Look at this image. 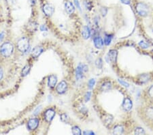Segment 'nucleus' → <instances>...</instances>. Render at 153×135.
<instances>
[{
    "mask_svg": "<svg viewBox=\"0 0 153 135\" xmlns=\"http://www.w3.org/2000/svg\"><path fill=\"white\" fill-rule=\"evenodd\" d=\"M9 5H14L16 3L17 0H5Z\"/></svg>",
    "mask_w": 153,
    "mask_h": 135,
    "instance_id": "nucleus-35",
    "label": "nucleus"
},
{
    "mask_svg": "<svg viewBox=\"0 0 153 135\" xmlns=\"http://www.w3.org/2000/svg\"><path fill=\"white\" fill-rule=\"evenodd\" d=\"M88 70V67L86 65L84 64H80L76 68V77L77 80H80L83 77L84 72H87Z\"/></svg>",
    "mask_w": 153,
    "mask_h": 135,
    "instance_id": "nucleus-4",
    "label": "nucleus"
},
{
    "mask_svg": "<svg viewBox=\"0 0 153 135\" xmlns=\"http://www.w3.org/2000/svg\"><path fill=\"white\" fill-rule=\"evenodd\" d=\"M100 11H101V14H102V16H103V17H105V16L106 15V14H107V9L105 7H102L101 8Z\"/></svg>",
    "mask_w": 153,
    "mask_h": 135,
    "instance_id": "nucleus-33",
    "label": "nucleus"
},
{
    "mask_svg": "<svg viewBox=\"0 0 153 135\" xmlns=\"http://www.w3.org/2000/svg\"><path fill=\"white\" fill-rule=\"evenodd\" d=\"M150 79V76L149 74H143L140 76L139 77V80L141 83H147L149 80Z\"/></svg>",
    "mask_w": 153,
    "mask_h": 135,
    "instance_id": "nucleus-19",
    "label": "nucleus"
},
{
    "mask_svg": "<svg viewBox=\"0 0 153 135\" xmlns=\"http://www.w3.org/2000/svg\"><path fill=\"white\" fill-rule=\"evenodd\" d=\"M118 53L117 51L114 49L110 50L108 52V54L107 55V58L109 59V61L112 63H115L116 62V58H117Z\"/></svg>",
    "mask_w": 153,
    "mask_h": 135,
    "instance_id": "nucleus-11",
    "label": "nucleus"
},
{
    "mask_svg": "<svg viewBox=\"0 0 153 135\" xmlns=\"http://www.w3.org/2000/svg\"><path fill=\"white\" fill-rule=\"evenodd\" d=\"M67 89V84L65 80H62L56 86V91L58 94H63L66 91Z\"/></svg>",
    "mask_w": 153,
    "mask_h": 135,
    "instance_id": "nucleus-10",
    "label": "nucleus"
},
{
    "mask_svg": "<svg viewBox=\"0 0 153 135\" xmlns=\"http://www.w3.org/2000/svg\"><path fill=\"white\" fill-rule=\"evenodd\" d=\"M112 38H113L112 35H105V36L104 37V45H106V46H108V45H110L111 42H112Z\"/></svg>",
    "mask_w": 153,
    "mask_h": 135,
    "instance_id": "nucleus-20",
    "label": "nucleus"
},
{
    "mask_svg": "<svg viewBox=\"0 0 153 135\" xmlns=\"http://www.w3.org/2000/svg\"><path fill=\"white\" fill-rule=\"evenodd\" d=\"M124 127L122 125H116L113 129V134H122L124 133Z\"/></svg>",
    "mask_w": 153,
    "mask_h": 135,
    "instance_id": "nucleus-17",
    "label": "nucleus"
},
{
    "mask_svg": "<svg viewBox=\"0 0 153 135\" xmlns=\"http://www.w3.org/2000/svg\"><path fill=\"white\" fill-rule=\"evenodd\" d=\"M134 133L135 134H145L146 132L144 130V128H141V127H137L135 129Z\"/></svg>",
    "mask_w": 153,
    "mask_h": 135,
    "instance_id": "nucleus-24",
    "label": "nucleus"
},
{
    "mask_svg": "<svg viewBox=\"0 0 153 135\" xmlns=\"http://www.w3.org/2000/svg\"><path fill=\"white\" fill-rule=\"evenodd\" d=\"M42 10L44 14L46 16H47V17H50V16H52L54 12V7L49 4H44V5L43 6Z\"/></svg>",
    "mask_w": 153,
    "mask_h": 135,
    "instance_id": "nucleus-8",
    "label": "nucleus"
},
{
    "mask_svg": "<svg viewBox=\"0 0 153 135\" xmlns=\"http://www.w3.org/2000/svg\"><path fill=\"white\" fill-rule=\"evenodd\" d=\"M65 9L67 13L69 14H72L75 11V7L73 4L70 1H67L65 3Z\"/></svg>",
    "mask_w": 153,
    "mask_h": 135,
    "instance_id": "nucleus-12",
    "label": "nucleus"
},
{
    "mask_svg": "<svg viewBox=\"0 0 153 135\" xmlns=\"http://www.w3.org/2000/svg\"><path fill=\"white\" fill-rule=\"evenodd\" d=\"M3 70H2V69L0 68V80L2 79V78H3Z\"/></svg>",
    "mask_w": 153,
    "mask_h": 135,
    "instance_id": "nucleus-39",
    "label": "nucleus"
},
{
    "mask_svg": "<svg viewBox=\"0 0 153 135\" xmlns=\"http://www.w3.org/2000/svg\"><path fill=\"white\" fill-rule=\"evenodd\" d=\"M14 50V46L12 43L6 42H4L0 47V53L5 57H8L12 55Z\"/></svg>",
    "mask_w": 153,
    "mask_h": 135,
    "instance_id": "nucleus-1",
    "label": "nucleus"
},
{
    "mask_svg": "<svg viewBox=\"0 0 153 135\" xmlns=\"http://www.w3.org/2000/svg\"><path fill=\"white\" fill-rule=\"evenodd\" d=\"M139 46L141 47V48H144V49H146V48H149L150 45L148 42L144 41V40H141L139 42Z\"/></svg>",
    "mask_w": 153,
    "mask_h": 135,
    "instance_id": "nucleus-25",
    "label": "nucleus"
},
{
    "mask_svg": "<svg viewBox=\"0 0 153 135\" xmlns=\"http://www.w3.org/2000/svg\"><path fill=\"white\" fill-rule=\"evenodd\" d=\"M57 83V77L54 74L49 76L48 77V85L50 88H53L55 87Z\"/></svg>",
    "mask_w": 153,
    "mask_h": 135,
    "instance_id": "nucleus-14",
    "label": "nucleus"
},
{
    "mask_svg": "<svg viewBox=\"0 0 153 135\" xmlns=\"http://www.w3.org/2000/svg\"><path fill=\"white\" fill-rule=\"evenodd\" d=\"M90 97H91V92L90 91H88V92L86 93L84 96V101L86 102H87L88 101L90 100Z\"/></svg>",
    "mask_w": 153,
    "mask_h": 135,
    "instance_id": "nucleus-32",
    "label": "nucleus"
},
{
    "mask_svg": "<svg viewBox=\"0 0 153 135\" xmlns=\"http://www.w3.org/2000/svg\"><path fill=\"white\" fill-rule=\"evenodd\" d=\"M17 48L22 53H27L30 48L29 40L26 37L21 38L17 42Z\"/></svg>",
    "mask_w": 153,
    "mask_h": 135,
    "instance_id": "nucleus-2",
    "label": "nucleus"
},
{
    "mask_svg": "<svg viewBox=\"0 0 153 135\" xmlns=\"http://www.w3.org/2000/svg\"><path fill=\"white\" fill-rule=\"evenodd\" d=\"M40 30L42 31H47V28L46 27V25H42L40 26V28H39Z\"/></svg>",
    "mask_w": 153,
    "mask_h": 135,
    "instance_id": "nucleus-37",
    "label": "nucleus"
},
{
    "mask_svg": "<svg viewBox=\"0 0 153 135\" xmlns=\"http://www.w3.org/2000/svg\"><path fill=\"white\" fill-rule=\"evenodd\" d=\"M147 94H148V96L150 99L153 100V85L148 88Z\"/></svg>",
    "mask_w": 153,
    "mask_h": 135,
    "instance_id": "nucleus-26",
    "label": "nucleus"
},
{
    "mask_svg": "<svg viewBox=\"0 0 153 135\" xmlns=\"http://www.w3.org/2000/svg\"><path fill=\"white\" fill-rule=\"evenodd\" d=\"M73 2H74V4L76 6L77 8L79 10H81V6H80V2H79V0H73Z\"/></svg>",
    "mask_w": 153,
    "mask_h": 135,
    "instance_id": "nucleus-34",
    "label": "nucleus"
},
{
    "mask_svg": "<svg viewBox=\"0 0 153 135\" xmlns=\"http://www.w3.org/2000/svg\"><path fill=\"white\" fill-rule=\"evenodd\" d=\"M122 109L125 111H130L133 108V102L129 98H125L122 104Z\"/></svg>",
    "mask_w": 153,
    "mask_h": 135,
    "instance_id": "nucleus-9",
    "label": "nucleus"
},
{
    "mask_svg": "<svg viewBox=\"0 0 153 135\" xmlns=\"http://www.w3.org/2000/svg\"><path fill=\"white\" fill-rule=\"evenodd\" d=\"M144 117L147 121L153 122V106H148L144 110Z\"/></svg>",
    "mask_w": 153,
    "mask_h": 135,
    "instance_id": "nucleus-5",
    "label": "nucleus"
},
{
    "mask_svg": "<svg viewBox=\"0 0 153 135\" xmlns=\"http://www.w3.org/2000/svg\"><path fill=\"white\" fill-rule=\"evenodd\" d=\"M39 123V120L37 118H31L27 122V128L30 130H36L38 127Z\"/></svg>",
    "mask_w": 153,
    "mask_h": 135,
    "instance_id": "nucleus-6",
    "label": "nucleus"
},
{
    "mask_svg": "<svg viewBox=\"0 0 153 135\" xmlns=\"http://www.w3.org/2000/svg\"><path fill=\"white\" fill-rule=\"evenodd\" d=\"M112 88V83L110 81H106L101 86V89L104 91H107Z\"/></svg>",
    "mask_w": 153,
    "mask_h": 135,
    "instance_id": "nucleus-18",
    "label": "nucleus"
},
{
    "mask_svg": "<svg viewBox=\"0 0 153 135\" xmlns=\"http://www.w3.org/2000/svg\"><path fill=\"white\" fill-rule=\"evenodd\" d=\"M27 28L30 31H35L37 29V24L35 22H31L27 25Z\"/></svg>",
    "mask_w": 153,
    "mask_h": 135,
    "instance_id": "nucleus-22",
    "label": "nucleus"
},
{
    "mask_svg": "<svg viewBox=\"0 0 153 135\" xmlns=\"http://www.w3.org/2000/svg\"><path fill=\"white\" fill-rule=\"evenodd\" d=\"M95 85V80L94 79H90V80H88V87L90 89H93L94 86Z\"/></svg>",
    "mask_w": 153,
    "mask_h": 135,
    "instance_id": "nucleus-28",
    "label": "nucleus"
},
{
    "mask_svg": "<svg viewBox=\"0 0 153 135\" xmlns=\"http://www.w3.org/2000/svg\"><path fill=\"white\" fill-rule=\"evenodd\" d=\"M84 134H95V133H94L93 132V131H84L83 132Z\"/></svg>",
    "mask_w": 153,
    "mask_h": 135,
    "instance_id": "nucleus-38",
    "label": "nucleus"
},
{
    "mask_svg": "<svg viewBox=\"0 0 153 135\" xmlns=\"http://www.w3.org/2000/svg\"><path fill=\"white\" fill-rule=\"evenodd\" d=\"M118 80L119 83L121 84V85L123 86V87H126V88H128V87H129V84L127 82L124 81V80H122V79H118Z\"/></svg>",
    "mask_w": 153,
    "mask_h": 135,
    "instance_id": "nucleus-30",
    "label": "nucleus"
},
{
    "mask_svg": "<svg viewBox=\"0 0 153 135\" xmlns=\"http://www.w3.org/2000/svg\"><path fill=\"white\" fill-rule=\"evenodd\" d=\"M95 66H97V68H101L102 66H103V62L101 58L97 59L95 62Z\"/></svg>",
    "mask_w": 153,
    "mask_h": 135,
    "instance_id": "nucleus-29",
    "label": "nucleus"
},
{
    "mask_svg": "<svg viewBox=\"0 0 153 135\" xmlns=\"http://www.w3.org/2000/svg\"><path fill=\"white\" fill-rule=\"evenodd\" d=\"M30 70H31L30 66L26 65L25 66L22 68V72H21V75H22V77H25V76H27V74H29V72H30Z\"/></svg>",
    "mask_w": 153,
    "mask_h": 135,
    "instance_id": "nucleus-21",
    "label": "nucleus"
},
{
    "mask_svg": "<svg viewBox=\"0 0 153 135\" xmlns=\"http://www.w3.org/2000/svg\"><path fill=\"white\" fill-rule=\"evenodd\" d=\"M4 36H5L4 32H2L1 34H0V42L2 41V40H3V38H4Z\"/></svg>",
    "mask_w": 153,
    "mask_h": 135,
    "instance_id": "nucleus-40",
    "label": "nucleus"
},
{
    "mask_svg": "<svg viewBox=\"0 0 153 135\" xmlns=\"http://www.w3.org/2000/svg\"><path fill=\"white\" fill-rule=\"evenodd\" d=\"M90 29L88 26H84L82 29V36L84 39L87 40L90 37Z\"/></svg>",
    "mask_w": 153,
    "mask_h": 135,
    "instance_id": "nucleus-15",
    "label": "nucleus"
},
{
    "mask_svg": "<svg viewBox=\"0 0 153 135\" xmlns=\"http://www.w3.org/2000/svg\"><path fill=\"white\" fill-rule=\"evenodd\" d=\"M93 42H94V45L97 48H99V49H101V48H103V46H104V40L102 39L101 37L99 36H97V37H95L93 40Z\"/></svg>",
    "mask_w": 153,
    "mask_h": 135,
    "instance_id": "nucleus-13",
    "label": "nucleus"
},
{
    "mask_svg": "<svg viewBox=\"0 0 153 135\" xmlns=\"http://www.w3.org/2000/svg\"><path fill=\"white\" fill-rule=\"evenodd\" d=\"M71 132L73 134L75 135H80L82 134L81 130L80 129V128L78 126H73L71 128Z\"/></svg>",
    "mask_w": 153,
    "mask_h": 135,
    "instance_id": "nucleus-23",
    "label": "nucleus"
},
{
    "mask_svg": "<svg viewBox=\"0 0 153 135\" xmlns=\"http://www.w3.org/2000/svg\"><path fill=\"white\" fill-rule=\"evenodd\" d=\"M55 115H56L55 111L54 109H49L46 110L45 111V113H44V119H45V120L46 121L50 122V121H51L53 120V118L54 117Z\"/></svg>",
    "mask_w": 153,
    "mask_h": 135,
    "instance_id": "nucleus-7",
    "label": "nucleus"
},
{
    "mask_svg": "<svg viewBox=\"0 0 153 135\" xmlns=\"http://www.w3.org/2000/svg\"><path fill=\"white\" fill-rule=\"evenodd\" d=\"M84 5L85 8L87 9V10H91L92 7H93V5H92L91 2L90 1H88V0H86L84 2Z\"/></svg>",
    "mask_w": 153,
    "mask_h": 135,
    "instance_id": "nucleus-27",
    "label": "nucleus"
},
{
    "mask_svg": "<svg viewBox=\"0 0 153 135\" xmlns=\"http://www.w3.org/2000/svg\"><path fill=\"white\" fill-rule=\"evenodd\" d=\"M121 2L125 5H129L131 4V0H121Z\"/></svg>",
    "mask_w": 153,
    "mask_h": 135,
    "instance_id": "nucleus-36",
    "label": "nucleus"
},
{
    "mask_svg": "<svg viewBox=\"0 0 153 135\" xmlns=\"http://www.w3.org/2000/svg\"><path fill=\"white\" fill-rule=\"evenodd\" d=\"M135 10L136 12L140 17H147L148 13H149V8L144 3H138L136 5Z\"/></svg>",
    "mask_w": 153,
    "mask_h": 135,
    "instance_id": "nucleus-3",
    "label": "nucleus"
},
{
    "mask_svg": "<svg viewBox=\"0 0 153 135\" xmlns=\"http://www.w3.org/2000/svg\"><path fill=\"white\" fill-rule=\"evenodd\" d=\"M61 121H63V122L67 123V122L68 121V120H69V118H68L67 115L66 114L63 113V114H62L61 115Z\"/></svg>",
    "mask_w": 153,
    "mask_h": 135,
    "instance_id": "nucleus-31",
    "label": "nucleus"
},
{
    "mask_svg": "<svg viewBox=\"0 0 153 135\" xmlns=\"http://www.w3.org/2000/svg\"><path fill=\"white\" fill-rule=\"evenodd\" d=\"M43 51H44V49L41 46H36V47H34L32 50V52H31L32 56L34 57H39L42 53Z\"/></svg>",
    "mask_w": 153,
    "mask_h": 135,
    "instance_id": "nucleus-16",
    "label": "nucleus"
}]
</instances>
